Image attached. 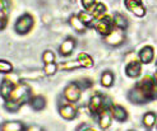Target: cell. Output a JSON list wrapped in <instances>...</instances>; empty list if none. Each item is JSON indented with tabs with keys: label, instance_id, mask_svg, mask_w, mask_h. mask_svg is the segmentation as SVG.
I'll list each match as a JSON object with an SVG mask.
<instances>
[{
	"label": "cell",
	"instance_id": "cell-1",
	"mask_svg": "<svg viewBox=\"0 0 157 131\" xmlns=\"http://www.w3.org/2000/svg\"><path fill=\"white\" fill-rule=\"evenodd\" d=\"M129 101L133 103H147L157 98V84L152 76H144L128 94Z\"/></svg>",
	"mask_w": 157,
	"mask_h": 131
},
{
	"label": "cell",
	"instance_id": "cell-2",
	"mask_svg": "<svg viewBox=\"0 0 157 131\" xmlns=\"http://www.w3.org/2000/svg\"><path fill=\"white\" fill-rule=\"evenodd\" d=\"M9 99L17 101L22 106L26 102H29V99H31V87L25 82H18L17 84H15V87L12 92Z\"/></svg>",
	"mask_w": 157,
	"mask_h": 131
},
{
	"label": "cell",
	"instance_id": "cell-3",
	"mask_svg": "<svg viewBox=\"0 0 157 131\" xmlns=\"http://www.w3.org/2000/svg\"><path fill=\"white\" fill-rule=\"evenodd\" d=\"M113 104L110 103V101L107 98H105L102 94H95L93 97H91L90 102H88V110L92 115H98L104 108H110Z\"/></svg>",
	"mask_w": 157,
	"mask_h": 131
},
{
	"label": "cell",
	"instance_id": "cell-4",
	"mask_svg": "<svg viewBox=\"0 0 157 131\" xmlns=\"http://www.w3.org/2000/svg\"><path fill=\"white\" fill-rule=\"evenodd\" d=\"M35 26V19L31 14H23L17 19L14 24V31L18 35H27Z\"/></svg>",
	"mask_w": 157,
	"mask_h": 131
},
{
	"label": "cell",
	"instance_id": "cell-5",
	"mask_svg": "<svg viewBox=\"0 0 157 131\" xmlns=\"http://www.w3.org/2000/svg\"><path fill=\"white\" fill-rule=\"evenodd\" d=\"M63 94H64V98L69 103H77L82 96V88L79 87L78 82H72L64 88Z\"/></svg>",
	"mask_w": 157,
	"mask_h": 131
},
{
	"label": "cell",
	"instance_id": "cell-6",
	"mask_svg": "<svg viewBox=\"0 0 157 131\" xmlns=\"http://www.w3.org/2000/svg\"><path fill=\"white\" fill-rule=\"evenodd\" d=\"M95 29L101 35V36H107L111 31L114 29V20L111 17L105 15V17L97 19V22L95 23Z\"/></svg>",
	"mask_w": 157,
	"mask_h": 131
},
{
	"label": "cell",
	"instance_id": "cell-7",
	"mask_svg": "<svg viewBox=\"0 0 157 131\" xmlns=\"http://www.w3.org/2000/svg\"><path fill=\"white\" fill-rule=\"evenodd\" d=\"M124 41H125L124 31L117 29V28L113 29L107 36H105V42L107 45H110V46H114V47H116V46H120Z\"/></svg>",
	"mask_w": 157,
	"mask_h": 131
},
{
	"label": "cell",
	"instance_id": "cell-8",
	"mask_svg": "<svg viewBox=\"0 0 157 131\" xmlns=\"http://www.w3.org/2000/svg\"><path fill=\"white\" fill-rule=\"evenodd\" d=\"M125 6L129 12L139 18L146 15V8L143 6L142 0H125Z\"/></svg>",
	"mask_w": 157,
	"mask_h": 131
},
{
	"label": "cell",
	"instance_id": "cell-9",
	"mask_svg": "<svg viewBox=\"0 0 157 131\" xmlns=\"http://www.w3.org/2000/svg\"><path fill=\"white\" fill-rule=\"evenodd\" d=\"M15 84L17 83L13 82L10 76H6V78L2 80V84H0V96H2L4 101H8L10 98V94L15 87Z\"/></svg>",
	"mask_w": 157,
	"mask_h": 131
},
{
	"label": "cell",
	"instance_id": "cell-10",
	"mask_svg": "<svg viewBox=\"0 0 157 131\" xmlns=\"http://www.w3.org/2000/svg\"><path fill=\"white\" fill-rule=\"evenodd\" d=\"M59 113L64 120L72 121V120H74L77 117L78 111L74 107V103H65V104H61L59 107Z\"/></svg>",
	"mask_w": 157,
	"mask_h": 131
},
{
	"label": "cell",
	"instance_id": "cell-11",
	"mask_svg": "<svg viewBox=\"0 0 157 131\" xmlns=\"http://www.w3.org/2000/svg\"><path fill=\"white\" fill-rule=\"evenodd\" d=\"M75 45H77V41H75V38L73 37H68L65 41H63V43L60 45V47H59V53L61 56H64V57H68L70 56L73 53V50L75 49Z\"/></svg>",
	"mask_w": 157,
	"mask_h": 131
},
{
	"label": "cell",
	"instance_id": "cell-12",
	"mask_svg": "<svg viewBox=\"0 0 157 131\" xmlns=\"http://www.w3.org/2000/svg\"><path fill=\"white\" fill-rule=\"evenodd\" d=\"M98 125L102 130H106L111 126V121H113V116H111V111L110 108H104L98 115Z\"/></svg>",
	"mask_w": 157,
	"mask_h": 131
},
{
	"label": "cell",
	"instance_id": "cell-13",
	"mask_svg": "<svg viewBox=\"0 0 157 131\" xmlns=\"http://www.w3.org/2000/svg\"><path fill=\"white\" fill-rule=\"evenodd\" d=\"M142 73V64L137 60H133L125 66V74H127L129 78H138Z\"/></svg>",
	"mask_w": 157,
	"mask_h": 131
},
{
	"label": "cell",
	"instance_id": "cell-14",
	"mask_svg": "<svg viewBox=\"0 0 157 131\" xmlns=\"http://www.w3.org/2000/svg\"><path fill=\"white\" fill-rule=\"evenodd\" d=\"M110 111H111V116L114 120L119 121V122H124L128 118V112L127 110L121 106H111L110 107Z\"/></svg>",
	"mask_w": 157,
	"mask_h": 131
},
{
	"label": "cell",
	"instance_id": "cell-15",
	"mask_svg": "<svg viewBox=\"0 0 157 131\" xmlns=\"http://www.w3.org/2000/svg\"><path fill=\"white\" fill-rule=\"evenodd\" d=\"M0 131H26V126L21 121H6L0 126Z\"/></svg>",
	"mask_w": 157,
	"mask_h": 131
},
{
	"label": "cell",
	"instance_id": "cell-16",
	"mask_svg": "<svg viewBox=\"0 0 157 131\" xmlns=\"http://www.w3.org/2000/svg\"><path fill=\"white\" fill-rule=\"evenodd\" d=\"M153 55H155V51L151 46H144V47L139 51V60L142 64H150L151 61L153 60Z\"/></svg>",
	"mask_w": 157,
	"mask_h": 131
},
{
	"label": "cell",
	"instance_id": "cell-17",
	"mask_svg": "<svg viewBox=\"0 0 157 131\" xmlns=\"http://www.w3.org/2000/svg\"><path fill=\"white\" fill-rule=\"evenodd\" d=\"M69 24L72 26V28L78 33H84L86 29H87V26L78 18V15H72V17L69 18Z\"/></svg>",
	"mask_w": 157,
	"mask_h": 131
},
{
	"label": "cell",
	"instance_id": "cell-18",
	"mask_svg": "<svg viewBox=\"0 0 157 131\" xmlns=\"http://www.w3.org/2000/svg\"><path fill=\"white\" fill-rule=\"evenodd\" d=\"M29 104L35 111H42L46 107V99L42 96H35L31 97L29 99Z\"/></svg>",
	"mask_w": 157,
	"mask_h": 131
},
{
	"label": "cell",
	"instance_id": "cell-19",
	"mask_svg": "<svg viewBox=\"0 0 157 131\" xmlns=\"http://www.w3.org/2000/svg\"><path fill=\"white\" fill-rule=\"evenodd\" d=\"M113 20H114V27L115 28L121 29V31H125V29L128 28V20H127V18H125L123 14L115 13Z\"/></svg>",
	"mask_w": 157,
	"mask_h": 131
},
{
	"label": "cell",
	"instance_id": "cell-20",
	"mask_svg": "<svg viewBox=\"0 0 157 131\" xmlns=\"http://www.w3.org/2000/svg\"><path fill=\"white\" fill-rule=\"evenodd\" d=\"M77 60H78V63L81 64V66L86 67V69H90V67H92L93 65H95V61H93V59L88 55V53H86V52H81L79 55H78Z\"/></svg>",
	"mask_w": 157,
	"mask_h": 131
},
{
	"label": "cell",
	"instance_id": "cell-21",
	"mask_svg": "<svg viewBox=\"0 0 157 131\" xmlns=\"http://www.w3.org/2000/svg\"><path fill=\"white\" fill-rule=\"evenodd\" d=\"M114 80H115V76L113 74V71L110 70H106L102 73V75H101V86L105 87V88H110L114 84Z\"/></svg>",
	"mask_w": 157,
	"mask_h": 131
},
{
	"label": "cell",
	"instance_id": "cell-22",
	"mask_svg": "<svg viewBox=\"0 0 157 131\" xmlns=\"http://www.w3.org/2000/svg\"><path fill=\"white\" fill-rule=\"evenodd\" d=\"M106 10H107V8L104 3H97L96 6L92 9L91 14L93 15V18L95 19H100V18H102L106 15Z\"/></svg>",
	"mask_w": 157,
	"mask_h": 131
},
{
	"label": "cell",
	"instance_id": "cell-23",
	"mask_svg": "<svg viewBox=\"0 0 157 131\" xmlns=\"http://www.w3.org/2000/svg\"><path fill=\"white\" fill-rule=\"evenodd\" d=\"M78 18H79L87 27L92 26V23L95 22V18H93V15L90 12H81L79 14H78Z\"/></svg>",
	"mask_w": 157,
	"mask_h": 131
},
{
	"label": "cell",
	"instance_id": "cell-24",
	"mask_svg": "<svg viewBox=\"0 0 157 131\" xmlns=\"http://www.w3.org/2000/svg\"><path fill=\"white\" fill-rule=\"evenodd\" d=\"M156 113L153 112H147L144 116H143V125L146 127H152L155 125V122H156Z\"/></svg>",
	"mask_w": 157,
	"mask_h": 131
},
{
	"label": "cell",
	"instance_id": "cell-25",
	"mask_svg": "<svg viewBox=\"0 0 157 131\" xmlns=\"http://www.w3.org/2000/svg\"><path fill=\"white\" fill-rule=\"evenodd\" d=\"M59 67L63 69V70L69 71V70H73V69L82 67V66H81L79 63H78V60H75V61H65V63H61V64L59 65Z\"/></svg>",
	"mask_w": 157,
	"mask_h": 131
},
{
	"label": "cell",
	"instance_id": "cell-26",
	"mask_svg": "<svg viewBox=\"0 0 157 131\" xmlns=\"http://www.w3.org/2000/svg\"><path fill=\"white\" fill-rule=\"evenodd\" d=\"M13 73V65L6 60H0V74Z\"/></svg>",
	"mask_w": 157,
	"mask_h": 131
},
{
	"label": "cell",
	"instance_id": "cell-27",
	"mask_svg": "<svg viewBox=\"0 0 157 131\" xmlns=\"http://www.w3.org/2000/svg\"><path fill=\"white\" fill-rule=\"evenodd\" d=\"M21 107H22V104L18 103L17 101H13V99L5 101V110H8L9 112H17Z\"/></svg>",
	"mask_w": 157,
	"mask_h": 131
},
{
	"label": "cell",
	"instance_id": "cell-28",
	"mask_svg": "<svg viewBox=\"0 0 157 131\" xmlns=\"http://www.w3.org/2000/svg\"><path fill=\"white\" fill-rule=\"evenodd\" d=\"M58 67H59V65H56V63L45 64V66H44V73H45L46 75L51 76V75H54L55 73L58 71Z\"/></svg>",
	"mask_w": 157,
	"mask_h": 131
},
{
	"label": "cell",
	"instance_id": "cell-29",
	"mask_svg": "<svg viewBox=\"0 0 157 131\" xmlns=\"http://www.w3.org/2000/svg\"><path fill=\"white\" fill-rule=\"evenodd\" d=\"M42 61H44V64L55 63V53L52 51H50V50H46L42 53Z\"/></svg>",
	"mask_w": 157,
	"mask_h": 131
},
{
	"label": "cell",
	"instance_id": "cell-30",
	"mask_svg": "<svg viewBox=\"0 0 157 131\" xmlns=\"http://www.w3.org/2000/svg\"><path fill=\"white\" fill-rule=\"evenodd\" d=\"M81 3L83 5V8L86 10H88V12H92V9L96 6V0H81Z\"/></svg>",
	"mask_w": 157,
	"mask_h": 131
},
{
	"label": "cell",
	"instance_id": "cell-31",
	"mask_svg": "<svg viewBox=\"0 0 157 131\" xmlns=\"http://www.w3.org/2000/svg\"><path fill=\"white\" fill-rule=\"evenodd\" d=\"M78 84H79V87H81L82 89H86V88L92 87L93 83H92L90 79H83V80H81V82H78Z\"/></svg>",
	"mask_w": 157,
	"mask_h": 131
},
{
	"label": "cell",
	"instance_id": "cell-32",
	"mask_svg": "<svg viewBox=\"0 0 157 131\" xmlns=\"http://www.w3.org/2000/svg\"><path fill=\"white\" fill-rule=\"evenodd\" d=\"M8 5H9L8 0H0V12H6Z\"/></svg>",
	"mask_w": 157,
	"mask_h": 131
},
{
	"label": "cell",
	"instance_id": "cell-33",
	"mask_svg": "<svg viewBox=\"0 0 157 131\" xmlns=\"http://www.w3.org/2000/svg\"><path fill=\"white\" fill-rule=\"evenodd\" d=\"M26 131H44L40 126H37V125H32V126H29L28 129H26Z\"/></svg>",
	"mask_w": 157,
	"mask_h": 131
},
{
	"label": "cell",
	"instance_id": "cell-34",
	"mask_svg": "<svg viewBox=\"0 0 157 131\" xmlns=\"http://www.w3.org/2000/svg\"><path fill=\"white\" fill-rule=\"evenodd\" d=\"M6 26V20H3V19H0V31L4 29Z\"/></svg>",
	"mask_w": 157,
	"mask_h": 131
},
{
	"label": "cell",
	"instance_id": "cell-35",
	"mask_svg": "<svg viewBox=\"0 0 157 131\" xmlns=\"http://www.w3.org/2000/svg\"><path fill=\"white\" fill-rule=\"evenodd\" d=\"M83 131H96V130H93V129H91V127H86Z\"/></svg>",
	"mask_w": 157,
	"mask_h": 131
},
{
	"label": "cell",
	"instance_id": "cell-36",
	"mask_svg": "<svg viewBox=\"0 0 157 131\" xmlns=\"http://www.w3.org/2000/svg\"><path fill=\"white\" fill-rule=\"evenodd\" d=\"M155 79H156V84H157V73H156V76H155Z\"/></svg>",
	"mask_w": 157,
	"mask_h": 131
}]
</instances>
